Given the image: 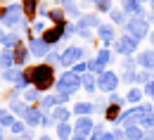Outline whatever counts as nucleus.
<instances>
[{"label": "nucleus", "mask_w": 154, "mask_h": 140, "mask_svg": "<svg viewBox=\"0 0 154 140\" xmlns=\"http://www.w3.org/2000/svg\"><path fill=\"white\" fill-rule=\"evenodd\" d=\"M5 14H7V7H0V21L5 19Z\"/></svg>", "instance_id": "nucleus-47"}, {"label": "nucleus", "mask_w": 154, "mask_h": 140, "mask_svg": "<svg viewBox=\"0 0 154 140\" xmlns=\"http://www.w3.org/2000/svg\"><path fill=\"white\" fill-rule=\"evenodd\" d=\"M33 33H40V36L45 33V26H43L40 21H36V24H33Z\"/></svg>", "instance_id": "nucleus-44"}, {"label": "nucleus", "mask_w": 154, "mask_h": 140, "mask_svg": "<svg viewBox=\"0 0 154 140\" xmlns=\"http://www.w3.org/2000/svg\"><path fill=\"white\" fill-rule=\"evenodd\" d=\"M14 67V52H12V48H2V52H0V69L5 71V69H12Z\"/></svg>", "instance_id": "nucleus-16"}, {"label": "nucleus", "mask_w": 154, "mask_h": 140, "mask_svg": "<svg viewBox=\"0 0 154 140\" xmlns=\"http://www.w3.org/2000/svg\"><path fill=\"white\" fill-rule=\"evenodd\" d=\"M114 48H116V52H121L123 57H131L135 50H137V40L131 38L128 33H121V38L114 43Z\"/></svg>", "instance_id": "nucleus-6"}, {"label": "nucleus", "mask_w": 154, "mask_h": 140, "mask_svg": "<svg viewBox=\"0 0 154 140\" xmlns=\"http://www.w3.org/2000/svg\"><path fill=\"white\" fill-rule=\"evenodd\" d=\"M95 109L97 107L93 104V102H78L76 107H74V114H76V117H90Z\"/></svg>", "instance_id": "nucleus-18"}, {"label": "nucleus", "mask_w": 154, "mask_h": 140, "mask_svg": "<svg viewBox=\"0 0 154 140\" xmlns=\"http://www.w3.org/2000/svg\"><path fill=\"white\" fill-rule=\"evenodd\" d=\"M149 40H152V45H154V31H152V33H149Z\"/></svg>", "instance_id": "nucleus-50"}, {"label": "nucleus", "mask_w": 154, "mask_h": 140, "mask_svg": "<svg viewBox=\"0 0 154 140\" xmlns=\"http://www.w3.org/2000/svg\"><path fill=\"white\" fill-rule=\"evenodd\" d=\"M5 40H7V31L0 29V45H5Z\"/></svg>", "instance_id": "nucleus-45"}, {"label": "nucleus", "mask_w": 154, "mask_h": 140, "mask_svg": "<svg viewBox=\"0 0 154 140\" xmlns=\"http://www.w3.org/2000/svg\"><path fill=\"white\" fill-rule=\"evenodd\" d=\"M0 140H5V135H2V126H0Z\"/></svg>", "instance_id": "nucleus-51"}, {"label": "nucleus", "mask_w": 154, "mask_h": 140, "mask_svg": "<svg viewBox=\"0 0 154 140\" xmlns=\"http://www.w3.org/2000/svg\"><path fill=\"white\" fill-rule=\"evenodd\" d=\"M121 67H123V71H126V69H133V67H135V62L131 60V57H123V62H121Z\"/></svg>", "instance_id": "nucleus-42"}, {"label": "nucleus", "mask_w": 154, "mask_h": 140, "mask_svg": "<svg viewBox=\"0 0 154 140\" xmlns=\"http://www.w3.org/2000/svg\"><path fill=\"white\" fill-rule=\"evenodd\" d=\"M59 57H62V55H57V52L52 50V52H50V55L45 57V64H50V67H55V64H59Z\"/></svg>", "instance_id": "nucleus-40"}, {"label": "nucleus", "mask_w": 154, "mask_h": 140, "mask_svg": "<svg viewBox=\"0 0 154 140\" xmlns=\"http://www.w3.org/2000/svg\"><path fill=\"white\" fill-rule=\"evenodd\" d=\"M83 55H85V50H83V48H69V50H64V52H62L59 64H62V67H74V64H78V62L83 60Z\"/></svg>", "instance_id": "nucleus-9"}, {"label": "nucleus", "mask_w": 154, "mask_h": 140, "mask_svg": "<svg viewBox=\"0 0 154 140\" xmlns=\"http://www.w3.org/2000/svg\"><path fill=\"white\" fill-rule=\"evenodd\" d=\"M57 138L59 140H71L74 138V126L66 121V123H57Z\"/></svg>", "instance_id": "nucleus-19"}, {"label": "nucleus", "mask_w": 154, "mask_h": 140, "mask_svg": "<svg viewBox=\"0 0 154 140\" xmlns=\"http://www.w3.org/2000/svg\"><path fill=\"white\" fill-rule=\"evenodd\" d=\"M71 71H74V74H78V76L88 74V62H78V64H74V67H71Z\"/></svg>", "instance_id": "nucleus-35"}, {"label": "nucleus", "mask_w": 154, "mask_h": 140, "mask_svg": "<svg viewBox=\"0 0 154 140\" xmlns=\"http://www.w3.org/2000/svg\"><path fill=\"white\" fill-rule=\"evenodd\" d=\"M0 126H14V114L7 112V109H0Z\"/></svg>", "instance_id": "nucleus-27"}, {"label": "nucleus", "mask_w": 154, "mask_h": 140, "mask_svg": "<svg viewBox=\"0 0 154 140\" xmlns=\"http://www.w3.org/2000/svg\"><path fill=\"white\" fill-rule=\"evenodd\" d=\"M19 140H33V133H31V131H26L24 135H19Z\"/></svg>", "instance_id": "nucleus-46"}, {"label": "nucleus", "mask_w": 154, "mask_h": 140, "mask_svg": "<svg viewBox=\"0 0 154 140\" xmlns=\"http://www.w3.org/2000/svg\"><path fill=\"white\" fill-rule=\"evenodd\" d=\"M142 93H145V90H140V88H131V90H128V95H126V100L133 102V104H140V100H142Z\"/></svg>", "instance_id": "nucleus-29"}, {"label": "nucleus", "mask_w": 154, "mask_h": 140, "mask_svg": "<svg viewBox=\"0 0 154 140\" xmlns=\"http://www.w3.org/2000/svg\"><path fill=\"white\" fill-rule=\"evenodd\" d=\"M81 81H83L85 90H90V93H93V90H97V79L90 74V71H88V74H83V76H81Z\"/></svg>", "instance_id": "nucleus-26"}, {"label": "nucleus", "mask_w": 154, "mask_h": 140, "mask_svg": "<svg viewBox=\"0 0 154 140\" xmlns=\"http://www.w3.org/2000/svg\"><path fill=\"white\" fill-rule=\"evenodd\" d=\"M40 100V93L36 88H26L24 90V102H38Z\"/></svg>", "instance_id": "nucleus-32"}, {"label": "nucleus", "mask_w": 154, "mask_h": 140, "mask_svg": "<svg viewBox=\"0 0 154 140\" xmlns=\"http://www.w3.org/2000/svg\"><path fill=\"white\" fill-rule=\"evenodd\" d=\"M93 2H95L97 12H107V14H109V12L114 10V7H112V0H93Z\"/></svg>", "instance_id": "nucleus-33"}, {"label": "nucleus", "mask_w": 154, "mask_h": 140, "mask_svg": "<svg viewBox=\"0 0 154 140\" xmlns=\"http://www.w3.org/2000/svg\"><path fill=\"white\" fill-rule=\"evenodd\" d=\"M137 64H140V69H147V71L154 74V50L140 52V55H137Z\"/></svg>", "instance_id": "nucleus-15"}, {"label": "nucleus", "mask_w": 154, "mask_h": 140, "mask_svg": "<svg viewBox=\"0 0 154 140\" xmlns=\"http://www.w3.org/2000/svg\"><path fill=\"white\" fill-rule=\"evenodd\" d=\"M64 12H66L69 17H78V14H81V10L76 7V2H71V0L64 2Z\"/></svg>", "instance_id": "nucleus-34"}, {"label": "nucleus", "mask_w": 154, "mask_h": 140, "mask_svg": "<svg viewBox=\"0 0 154 140\" xmlns=\"http://www.w3.org/2000/svg\"><path fill=\"white\" fill-rule=\"evenodd\" d=\"M45 17L55 21V26H57V24H66V12H64L62 7H55V10H48V12H45Z\"/></svg>", "instance_id": "nucleus-17"}, {"label": "nucleus", "mask_w": 154, "mask_h": 140, "mask_svg": "<svg viewBox=\"0 0 154 140\" xmlns=\"http://www.w3.org/2000/svg\"><path fill=\"white\" fill-rule=\"evenodd\" d=\"M24 81H26V86L36 88L38 93H45L55 86V67H50L45 62L38 64V67H26L24 69Z\"/></svg>", "instance_id": "nucleus-1"}, {"label": "nucleus", "mask_w": 154, "mask_h": 140, "mask_svg": "<svg viewBox=\"0 0 154 140\" xmlns=\"http://www.w3.org/2000/svg\"><path fill=\"white\" fill-rule=\"evenodd\" d=\"M93 131H95V123H93L90 117H78L76 119V123H74V135H85V138H90Z\"/></svg>", "instance_id": "nucleus-10"}, {"label": "nucleus", "mask_w": 154, "mask_h": 140, "mask_svg": "<svg viewBox=\"0 0 154 140\" xmlns=\"http://www.w3.org/2000/svg\"><path fill=\"white\" fill-rule=\"evenodd\" d=\"M97 36H100V40L104 43V48L112 45V43H116V33H114V26H112V24H100Z\"/></svg>", "instance_id": "nucleus-13"}, {"label": "nucleus", "mask_w": 154, "mask_h": 140, "mask_svg": "<svg viewBox=\"0 0 154 140\" xmlns=\"http://www.w3.org/2000/svg\"><path fill=\"white\" fill-rule=\"evenodd\" d=\"M69 117H71V112H69L66 107H62V104L52 109V119L57 121V123H66V121H69Z\"/></svg>", "instance_id": "nucleus-22"}, {"label": "nucleus", "mask_w": 154, "mask_h": 140, "mask_svg": "<svg viewBox=\"0 0 154 140\" xmlns=\"http://www.w3.org/2000/svg\"><path fill=\"white\" fill-rule=\"evenodd\" d=\"M95 60H97V64L104 69V67L112 62V52H109V48H102V50H97V57H95Z\"/></svg>", "instance_id": "nucleus-25"}, {"label": "nucleus", "mask_w": 154, "mask_h": 140, "mask_svg": "<svg viewBox=\"0 0 154 140\" xmlns=\"http://www.w3.org/2000/svg\"><path fill=\"white\" fill-rule=\"evenodd\" d=\"M126 33L131 36V38H135L137 43L145 38H149V24L145 19H140V17H133V19H128V24H126Z\"/></svg>", "instance_id": "nucleus-2"}, {"label": "nucleus", "mask_w": 154, "mask_h": 140, "mask_svg": "<svg viewBox=\"0 0 154 140\" xmlns=\"http://www.w3.org/2000/svg\"><path fill=\"white\" fill-rule=\"evenodd\" d=\"M149 2H152V12H154V0H149Z\"/></svg>", "instance_id": "nucleus-53"}, {"label": "nucleus", "mask_w": 154, "mask_h": 140, "mask_svg": "<svg viewBox=\"0 0 154 140\" xmlns=\"http://www.w3.org/2000/svg\"><path fill=\"white\" fill-rule=\"evenodd\" d=\"M10 131H12L14 135H24V133H26V123H24V121H14V126H12Z\"/></svg>", "instance_id": "nucleus-36"}, {"label": "nucleus", "mask_w": 154, "mask_h": 140, "mask_svg": "<svg viewBox=\"0 0 154 140\" xmlns=\"http://www.w3.org/2000/svg\"><path fill=\"white\" fill-rule=\"evenodd\" d=\"M55 95H57L59 104H62V102H69V100H71V93H66V90H62V88H57V93H55Z\"/></svg>", "instance_id": "nucleus-39"}, {"label": "nucleus", "mask_w": 154, "mask_h": 140, "mask_svg": "<svg viewBox=\"0 0 154 140\" xmlns=\"http://www.w3.org/2000/svg\"><path fill=\"white\" fill-rule=\"evenodd\" d=\"M145 95H149V98H152V100H154V79L149 81L147 86H145Z\"/></svg>", "instance_id": "nucleus-41"}, {"label": "nucleus", "mask_w": 154, "mask_h": 140, "mask_svg": "<svg viewBox=\"0 0 154 140\" xmlns=\"http://www.w3.org/2000/svg\"><path fill=\"white\" fill-rule=\"evenodd\" d=\"M57 88H62V90H66V93H71V95H74L78 88H83V81H81V76H78V74H74L71 69H66V71L59 76Z\"/></svg>", "instance_id": "nucleus-3"}, {"label": "nucleus", "mask_w": 154, "mask_h": 140, "mask_svg": "<svg viewBox=\"0 0 154 140\" xmlns=\"http://www.w3.org/2000/svg\"><path fill=\"white\" fill-rule=\"evenodd\" d=\"M38 107L43 109V114L48 112V109H55V107H59V100H57V95H45L43 100L38 102Z\"/></svg>", "instance_id": "nucleus-21"}, {"label": "nucleus", "mask_w": 154, "mask_h": 140, "mask_svg": "<svg viewBox=\"0 0 154 140\" xmlns=\"http://www.w3.org/2000/svg\"><path fill=\"white\" fill-rule=\"evenodd\" d=\"M126 138H128V140H142V138H145V133H142V128L131 126V128H126Z\"/></svg>", "instance_id": "nucleus-30"}, {"label": "nucleus", "mask_w": 154, "mask_h": 140, "mask_svg": "<svg viewBox=\"0 0 154 140\" xmlns=\"http://www.w3.org/2000/svg\"><path fill=\"white\" fill-rule=\"evenodd\" d=\"M137 2H140V5H142V2H147V0H137Z\"/></svg>", "instance_id": "nucleus-54"}, {"label": "nucleus", "mask_w": 154, "mask_h": 140, "mask_svg": "<svg viewBox=\"0 0 154 140\" xmlns=\"http://www.w3.org/2000/svg\"><path fill=\"white\" fill-rule=\"evenodd\" d=\"M121 114H123V107H119V104H109V107L104 109V119L107 121H119Z\"/></svg>", "instance_id": "nucleus-20"}, {"label": "nucleus", "mask_w": 154, "mask_h": 140, "mask_svg": "<svg viewBox=\"0 0 154 140\" xmlns=\"http://www.w3.org/2000/svg\"><path fill=\"white\" fill-rule=\"evenodd\" d=\"M109 14H112V21H114V24H123V26L128 24V19H126V12H123V10H112Z\"/></svg>", "instance_id": "nucleus-31"}, {"label": "nucleus", "mask_w": 154, "mask_h": 140, "mask_svg": "<svg viewBox=\"0 0 154 140\" xmlns=\"http://www.w3.org/2000/svg\"><path fill=\"white\" fill-rule=\"evenodd\" d=\"M88 26H97L100 29V17L97 14H85L83 19L78 21V29H88Z\"/></svg>", "instance_id": "nucleus-24"}, {"label": "nucleus", "mask_w": 154, "mask_h": 140, "mask_svg": "<svg viewBox=\"0 0 154 140\" xmlns=\"http://www.w3.org/2000/svg\"><path fill=\"white\" fill-rule=\"evenodd\" d=\"M78 36H81V38H85V40H90V38H93V33H90L88 29H78Z\"/></svg>", "instance_id": "nucleus-43"}, {"label": "nucleus", "mask_w": 154, "mask_h": 140, "mask_svg": "<svg viewBox=\"0 0 154 140\" xmlns=\"http://www.w3.org/2000/svg\"><path fill=\"white\" fill-rule=\"evenodd\" d=\"M38 140H52V138H50V135H40Z\"/></svg>", "instance_id": "nucleus-49"}, {"label": "nucleus", "mask_w": 154, "mask_h": 140, "mask_svg": "<svg viewBox=\"0 0 154 140\" xmlns=\"http://www.w3.org/2000/svg\"><path fill=\"white\" fill-rule=\"evenodd\" d=\"M12 52H14V67H17V69L26 67V60H29V52H31V50H29V45H26L24 40H21Z\"/></svg>", "instance_id": "nucleus-12"}, {"label": "nucleus", "mask_w": 154, "mask_h": 140, "mask_svg": "<svg viewBox=\"0 0 154 140\" xmlns=\"http://www.w3.org/2000/svg\"><path fill=\"white\" fill-rule=\"evenodd\" d=\"M0 2H7V0H0Z\"/></svg>", "instance_id": "nucleus-56"}, {"label": "nucleus", "mask_w": 154, "mask_h": 140, "mask_svg": "<svg viewBox=\"0 0 154 140\" xmlns=\"http://www.w3.org/2000/svg\"><path fill=\"white\" fill-rule=\"evenodd\" d=\"M97 88L102 90V93H114L116 88H119V76H116L114 71H102L100 76H97Z\"/></svg>", "instance_id": "nucleus-4"}, {"label": "nucleus", "mask_w": 154, "mask_h": 140, "mask_svg": "<svg viewBox=\"0 0 154 140\" xmlns=\"http://www.w3.org/2000/svg\"><path fill=\"white\" fill-rule=\"evenodd\" d=\"M10 112H12V114L24 117V114L29 112V107H26V102H24V100H12V102H10Z\"/></svg>", "instance_id": "nucleus-23"}, {"label": "nucleus", "mask_w": 154, "mask_h": 140, "mask_svg": "<svg viewBox=\"0 0 154 140\" xmlns=\"http://www.w3.org/2000/svg\"><path fill=\"white\" fill-rule=\"evenodd\" d=\"M152 71H147V69H140V71H137V76H135V83H137V86H140V83H142V86H147V83H149V81H152Z\"/></svg>", "instance_id": "nucleus-28"}, {"label": "nucleus", "mask_w": 154, "mask_h": 140, "mask_svg": "<svg viewBox=\"0 0 154 140\" xmlns=\"http://www.w3.org/2000/svg\"><path fill=\"white\" fill-rule=\"evenodd\" d=\"M135 76H137V71H135V69H126L121 79H123V83H135Z\"/></svg>", "instance_id": "nucleus-37"}, {"label": "nucleus", "mask_w": 154, "mask_h": 140, "mask_svg": "<svg viewBox=\"0 0 154 140\" xmlns=\"http://www.w3.org/2000/svg\"><path fill=\"white\" fill-rule=\"evenodd\" d=\"M71 140H88V138H85V135H74Z\"/></svg>", "instance_id": "nucleus-48"}, {"label": "nucleus", "mask_w": 154, "mask_h": 140, "mask_svg": "<svg viewBox=\"0 0 154 140\" xmlns=\"http://www.w3.org/2000/svg\"><path fill=\"white\" fill-rule=\"evenodd\" d=\"M43 121V109L40 107H29V112L24 114V123L26 126H40Z\"/></svg>", "instance_id": "nucleus-14"}, {"label": "nucleus", "mask_w": 154, "mask_h": 140, "mask_svg": "<svg viewBox=\"0 0 154 140\" xmlns=\"http://www.w3.org/2000/svg\"><path fill=\"white\" fill-rule=\"evenodd\" d=\"M50 48H52V45H48L40 36H31V38H29V50H31V55H36V57H48V55L52 52Z\"/></svg>", "instance_id": "nucleus-8"}, {"label": "nucleus", "mask_w": 154, "mask_h": 140, "mask_svg": "<svg viewBox=\"0 0 154 140\" xmlns=\"http://www.w3.org/2000/svg\"><path fill=\"white\" fill-rule=\"evenodd\" d=\"M48 45H57L62 38H66V24H57V26H50L45 29V33L40 36Z\"/></svg>", "instance_id": "nucleus-7"}, {"label": "nucleus", "mask_w": 154, "mask_h": 140, "mask_svg": "<svg viewBox=\"0 0 154 140\" xmlns=\"http://www.w3.org/2000/svg\"><path fill=\"white\" fill-rule=\"evenodd\" d=\"M21 7H24V19L31 24L40 12V0H21Z\"/></svg>", "instance_id": "nucleus-11"}, {"label": "nucleus", "mask_w": 154, "mask_h": 140, "mask_svg": "<svg viewBox=\"0 0 154 140\" xmlns=\"http://www.w3.org/2000/svg\"><path fill=\"white\" fill-rule=\"evenodd\" d=\"M142 117H145V112H142V109H140V104H137V107H133V109H126V112L121 114L119 123H121L123 128H131V126H140Z\"/></svg>", "instance_id": "nucleus-5"}, {"label": "nucleus", "mask_w": 154, "mask_h": 140, "mask_svg": "<svg viewBox=\"0 0 154 140\" xmlns=\"http://www.w3.org/2000/svg\"><path fill=\"white\" fill-rule=\"evenodd\" d=\"M126 98H123V95H119V93H112V98H109V104H119V107H123V104H126Z\"/></svg>", "instance_id": "nucleus-38"}, {"label": "nucleus", "mask_w": 154, "mask_h": 140, "mask_svg": "<svg viewBox=\"0 0 154 140\" xmlns=\"http://www.w3.org/2000/svg\"><path fill=\"white\" fill-rule=\"evenodd\" d=\"M55 2H59V5H64V2H66V0H55Z\"/></svg>", "instance_id": "nucleus-52"}, {"label": "nucleus", "mask_w": 154, "mask_h": 140, "mask_svg": "<svg viewBox=\"0 0 154 140\" xmlns=\"http://www.w3.org/2000/svg\"><path fill=\"white\" fill-rule=\"evenodd\" d=\"M10 140H19V138H10Z\"/></svg>", "instance_id": "nucleus-55"}]
</instances>
